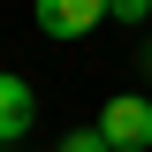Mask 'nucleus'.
I'll list each match as a JSON object with an SVG mask.
<instances>
[{
  "mask_svg": "<svg viewBox=\"0 0 152 152\" xmlns=\"http://www.w3.org/2000/svg\"><path fill=\"white\" fill-rule=\"evenodd\" d=\"M107 23V0H38V31L46 38H91Z\"/></svg>",
  "mask_w": 152,
  "mask_h": 152,
  "instance_id": "2",
  "label": "nucleus"
},
{
  "mask_svg": "<svg viewBox=\"0 0 152 152\" xmlns=\"http://www.w3.org/2000/svg\"><path fill=\"white\" fill-rule=\"evenodd\" d=\"M61 152H114V145H107L99 129H69V137H61Z\"/></svg>",
  "mask_w": 152,
  "mask_h": 152,
  "instance_id": "4",
  "label": "nucleus"
},
{
  "mask_svg": "<svg viewBox=\"0 0 152 152\" xmlns=\"http://www.w3.org/2000/svg\"><path fill=\"white\" fill-rule=\"evenodd\" d=\"M23 129H31V84L0 69V145H15Z\"/></svg>",
  "mask_w": 152,
  "mask_h": 152,
  "instance_id": "3",
  "label": "nucleus"
},
{
  "mask_svg": "<svg viewBox=\"0 0 152 152\" xmlns=\"http://www.w3.org/2000/svg\"><path fill=\"white\" fill-rule=\"evenodd\" d=\"M91 129L107 137L114 152H152V99H137V91H122V99H107V114H99Z\"/></svg>",
  "mask_w": 152,
  "mask_h": 152,
  "instance_id": "1",
  "label": "nucleus"
},
{
  "mask_svg": "<svg viewBox=\"0 0 152 152\" xmlns=\"http://www.w3.org/2000/svg\"><path fill=\"white\" fill-rule=\"evenodd\" d=\"M107 15L114 23H137V15H152V0H107Z\"/></svg>",
  "mask_w": 152,
  "mask_h": 152,
  "instance_id": "5",
  "label": "nucleus"
},
{
  "mask_svg": "<svg viewBox=\"0 0 152 152\" xmlns=\"http://www.w3.org/2000/svg\"><path fill=\"white\" fill-rule=\"evenodd\" d=\"M0 152H8V145H0Z\"/></svg>",
  "mask_w": 152,
  "mask_h": 152,
  "instance_id": "6",
  "label": "nucleus"
}]
</instances>
